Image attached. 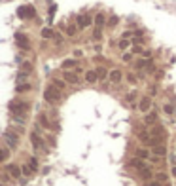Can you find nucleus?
Here are the masks:
<instances>
[{
    "label": "nucleus",
    "mask_w": 176,
    "mask_h": 186,
    "mask_svg": "<svg viewBox=\"0 0 176 186\" xmlns=\"http://www.w3.org/2000/svg\"><path fill=\"white\" fill-rule=\"evenodd\" d=\"M44 99L49 103V105H57V103H61L63 101V95H61V91L57 89V87H53V86H48L44 89Z\"/></svg>",
    "instance_id": "1"
},
{
    "label": "nucleus",
    "mask_w": 176,
    "mask_h": 186,
    "mask_svg": "<svg viewBox=\"0 0 176 186\" xmlns=\"http://www.w3.org/2000/svg\"><path fill=\"white\" fill-rule=\"evenodd\" d=\"M29 103H23V101H12L10 103V112H12V116H23L25 118V114L29 112Z\"/></svg>",
    "instance_id": "2"
},
{
    "label": "nucleus",
    "mask_w": 176,
    "mask_h": 186,
    "mask_svg": "<svg viewBox=\"0 0 176 186\" xmlns=\"http://www.w3.org/2000/svg\"><path fill=\"white\" fill-rule=\"evenodd\" d=\"M4 142H6V146H8V148L15 150V148L19 146V137L15 135V131L8 129V131H4Z\"/></svg>",
    "instance_id": "3"
},
{
    "label": "nucleus",
    "mask_w": 176,
    "mask_h": 186,
    "mask_svg": "<svg viewBox=\"0 0 176 186\" xmlns=\"http://www.w3.org/2000/svg\"><path fill=\"white\" fill-rule=\"evenodd\" d=\"M6 175H10L12 179H19L23 175V169L15 163H10V165H6Z\"/></svg>",
    "instance_id": "4"
},
{
    "label": "nucleus",
    "mask_w": 176,
    "mask_h": 186,
    "mask_svg": "<svg viewBox=\"0 0 176 186\" xmlns=\"http://www.w3.org/2000/svg\"><path fill=\"white\" fill-rule=\"evenodd\" d=\"M30 142H32L34 150L44 148V142H42V139H40V133H38V131H32V133H30Z\"/></svg>",
    "instance_id": "5"
},
{
    "label": "nucleus",
    "mask_w": 176,
    "mask_h": 186,
    "mask_svg": "<svg viewBox=\"0 0 176 186\" xmlns=\"http://www.w3.org/2000/svg\"><path fill=\"white\" fill-rule=\"evenodd\" d=\"M17 15L21 19H25V17H34V8L32 6H23V8H19Z\"/></svg>",
    "instance_id": "6"
},
{
    "label": "nucleus",
    "mask_w": 176,
    "mask_h": 186,
    "mask_svg": "<svg viewBox=\"0 0 176 186\" xmlns=\"http://www.w3.org/2000/svg\"><path fill=\"white\" fill-rule=\"evenodd\" d=\"M15 42H17V46L21 49H29V40H27V36H25L23 32H17V34H15Z\"/></svg>",
    "instance_id": "7"
},
{
    "label": "nucleus",
    "mask_w": 176,
    "mask_h": 186,
    "mask_svg": "<svg viewBox=\"0 0 176 186\" xmlns=\"http://www.w3.org/2000/svg\"><path fill=\"white\" fill-rule=\"evenodd\" d=\"M129 165H131V167H134V169H138V171H144V169H148V165L144 163L140 158H133L131 162H129Z\"/></svg>",
    "instance_id": "8"
},
{
    "label": "nucleus",
    "mask_w": 176,
    "mask_h": 186,
    "mask_svg": "<svg viewBox=\"0 0 176 186\" xmlns=\"http://www.w3.org/2000/svg\"><path fill=\"white\" fill-rule=\"evenodd\" d=\"M91 25V15H78V27L80 29H85V27H89Z\"/></svg>",
    "instance_id": "9"
},
{
    "label": "nucleus",
    "mask_w": 176,
    "mask_h": 186,
    "mask_svg": "<svg viewBox=\"0 0 176 186\" xmlns=\"http://www.w3.org/2000/svg\"><path fill=\"white\" fill-rule=\"evenodd\" d=\"M138 108H140L142 112H150V108H152V99H150V97H142L140 103H138Z\"/></svg>",
    "instance_id": "10"
},
{
    "label": "nucleus",
    "mask_w": 176,
    "mask_h": 186,
    "mask_svg": "<svg viewBox=\"0 0 176 186\" xmlns=\"http://www.w3.org/2000/svg\"><path fill=\"white\" fill-rule=\"evenodd\" d=\"M150 135H152V137H157V139H165L167 133H165V129L161 125H155V127L150 129Z\"/></svg>",
    "instance_id": "11"
},
{
    "label": "nucleus",
    "mask_w": 176,
    "mask_h": 186,
    "mask_svg": "<svg viewBox=\"0 0 176 186\" xmlns=\"http://www.w3.org/2000/svg\"><path fill=\"white\" fill-rule=\"evenodd\" d=\"M63 80L68 82V84H80V80H78V74H74V72H65L63 74Z\"/></svg>",
    "instance_id": "12"
},
{
    "label": "nucleus",
    "mask_w": 176,
    "mask_h": 186,
    "mask_svg": "<svg viewBox=\"0 0 176 186\" xmlns=\"http://www.w3.org/2000/svg\"><path fill=\"white\" fill-rule=\"evenodd\" d=\"M108 76H110V82H114V84H116V82H121V78H123V74H121L120 69H112Z\"/></svg>",
    "instance_id": "13"
},
{
    "label": "nucleus",
    "mask_w": 176,
    "mask_h": 186,
    "mask_svg": "<svg viewBox=\"0 0 176 186\" xmlns=\"http://www.w3.org/2000/svg\"><path fill=\"white\" fill-rule=\"evenodd\" d=\"M38 125H42V127H45V129H49V127L53 129V123L49 122V118L45 116V114H40V116H38Z\"/></svg>",
    "instance_id": "14"
},
{
    "label": "nucleus",
    "mask_w": 176,
    "mask_h": 186,
    "mask_svg": "<svg viewBox=\"0 0 176 186\" xmlns=\"http://www.w3.org/2000/svg\"><path fill=\"white\" fill-rule=\"evenodd\" d=\"M152 154H155L157 158L167 156V146H163V144H159V146H153V148H152Z\"/></svg>",
    "instance_id": "15"
},
{
    "label": "nucleus",
    "mask_w": 176,
    "mask_h": 186,
    "mask_svg": "<svg viewBox=\"0 0 176 186\" xmlns=\"http://www.w3.org/2000/svg\"><path fill=\"white\" fill-rule=\"evenodd\" d=\"M30 76V72H25V70H19L17 76H15V82L17 84H27V78Z\"/></svg>",
    "instance_id": "16"
},
{
    "label": "nucleus",
    "mask_w": 176,
    "mask_h": 186,
    "mask_svg": "<svg viewBox=\"0 0 176 186\" xmlns=\"http://www.w3.org/2000/svg\"><path fill=\"white\" fill-rule=\"evenodd\" d=\"M51 86H53V87H57V89H65V87H66V82L63 80V78H53V80H51Z\"/></svg>",
    "instance_id": "17"
},
{
    "label": "nucleus",
    "mask_w": 176,
    "mask_h": 186,
    "mask_svg": "<svg viewBox=\"0 0 176 186\" xmlns=\"http://www.w3.org/2000/svg\"><path fill=\"white\" fill-rule=\"evenodd\" d=\"M155 122H157V114H155V112H148L146 118H144V123H146V125H152Z\"/></svg>",
    "instance_id": "18"
},
{
    "label": "nucleus",
    "mask_w": 176,
    "mask_h": 186,
    "mask_svg": "<svg viewBox=\"0 0 176 186\" xmlns=\"http://www.w3.org/2000/svg\"><path fill=\"white\" fill-rule=\"evenodd\" d=\"M85 80L89 82V84H95V82L99 80V74H97L95 70H89V72H85Z\"/></svg>",
    "instance_id": "19"
},
{
    "label": "nucleus",
    "mask_w": 176,
    "mask_h": 186,
    "mask_svg": "<svg viewBox=\"0 0 176 186\" xmlns=\"http://www.w3.org/2000/svg\"><path fill=\"white\" fill-rule=\"evenodd\" d=\"M104 21H106V19H104V13H97V15H95V25H97V29H102V27H104Z\"/></svg>",
    "instance_id": "20"
},
{
    "label": "nucleus",
    "mask_w": 176,
    "mask_h": 186,
    "mask_svg": "<svg viewBox=\"0 0 176 186\" xmlns=\"http://www.w3.org/2000/svg\"><path fill=\"white\" fill-rule=\"evenodd\" d=\"M163 112H165V114H167V116H174V106L172 105H167V103H165V105H163Z\"/></svg>",
    "instance_id": "21"
},
{
    "label": "nucleus",
    "mask_w": 176,
    "mask_h": 186,
    "mask_svg": "<svg viewBox=\"0 0 176 186\" xmlns=\"http://www.w3.org/2000/svg\"><path fill=\"white\" fill-rule=\"evenodd\" d=\"M30 89V84H19L15 86V93H23V91H29Z\"/></svg>",
    "instance_id": "22"
},
{
    "label": "nucleus",
    "mask_w": 176,
    "mask_h": 186,
    "mask_svg": "<svg viewBox=\"0 0 176 186\" xmlns=\"http://www.w3.org/2000/svg\"><path fill=\"white\" fill-rule=\"evenodd\" d=\"M0 156H2V162H6V159L10 158V148L6 146V144H4V146H2V150H0Z\"/></svg>",
    "instance_id": "23"
},
{
    "label": "nucleus",
    "mask_w": 176,
    "mask_h": 186,
    "mask_svg": "<svg viewBox=\"0 0 176 186\" xmlns=\"http://www.w3.org/2000/svg\"><path fill=\"white\" fill-rule=\"evenodd\" d=\"M140 177L142 179H146V182H148V180H152V169H144V171H140Z\"/></svg>",
    "instance_id": "24"
},
{
    "label": "nucleus",
    "mask_w": 176,
    "mask_h": 186,
    "mask_svg": "<svg viewBox=\"0 0 176 186\" xmlns=\"http://www.w3.org/2000/svg\"><path fill=\"white\" fill-rule=\"evenodd\" d=\"M70 66H76V59H66L63 61V69H70ZM78 69V66H76Z\"/></svg>",
    "instance_id": "25"
},
{
    "label": "nucleus",
    "mask_w": 176,
    "mask_h": 186,
    "mask_svg": "<svg viewBox=\"0 0 176 186\" xmlns=\"http://www.w3.org/2000/svg\"><path fill=\"white\" fill-rule=\"evenodd\" d=\"M95 72L99 74V78H106V66H97Z\"/></svg>",
    "instance_id": "26"
},
{
    "label": "nucleus",
    "mask_w": 176,
    "mask_h": 186,
    "mask_svg": "<svg viewBox=\"0 0 176 186\" xmlns=\"http://www.w3.org/2000/svg\"><path fill=\"white\" fill-rule=\"evenodd\" d=\"M136 158H140V159H148L150 158V154H148V150H136Z\"/></svg>",
    "instance_id": "27"
},
{
    "label": "nucleus",
    "mask_w": 176,
    "mask_h": 186,
    "mask_svg": "<svg viewBox=\"0 0 176 186\" xmlns=\"http://www.w3.org/2000/svg\"><path fill=\"white\" fill-rule=\"evenodd\" d=\"M129 44H131V42H129L127 38H121L120 42H117V46H120V49H127V48H129Z\"/></svg>",
    "instance_id": "28"
},
{
    "label": "nucleus",
    "mask_w": 176,
    "mask_h": 186,
    "mask_svg": "<svg viewBox=\"0 0 176 186\" xmlns=\"http://www.w3.org/2000/svg\"><path fill=\"white\" fill-rule=\"evenodd\" d=\"M53 32H51V29H42V38H53Z\"/></svg>",
    "instance_id": "29"
},
{
    "label": "nucleus",
    "mask_w": 176,
    "mask_h": 186,
    "mask_svg": "<svg viewBox=\"0 0 176 186\" xmlns=\"http://www.w3.org/2000/svg\"><path fill=\"white\" fill-rule=\"evenodd\" d=\"M23 175L25 177H30V175H32V167H30V165H23Z\"/></svg>",
    "instance_id": "30"
},
{
    "label": "nucleus",
    "mask_w": 176,
    "mask_h": 186,
    "mask_svg": "<svg viewBox=\"0 0 176 186\" xmlns=\"http://www.w3.org/2000/svg\"><path fill=\"white\" fill-rule=\"evenodd\" d=\"M144 66H152V61H150V59H142V61H138V69H144Z\"/></svg>",
    "instance_id": "31"
},
{
    "label": "nucleus",
    "mask_w": 176,
    "mask_h": 186,
    "mask_svg": "<svg viewBox=\"0 0 176 186\" xmlns=\"http://www.w3.org/2000/svg\"><path fill=\"white\" fill-rule=\"evenodd\" d=\"M157 180H159V182H167V180H169V175L167 173H157Z\"/></svg>",
    "instance_id": "32"
},
{
    "label": "nucleus",
    "mask_w": 176,
    "mask_h": 186,
    "mask_svg": "<svg viewBox=\"0 0 176 186\" xmlns=\"http://www.w3.org/2000/svg\"><path fill=\"white\" fill-rule=\"evenodd\" d=\"M117 23H120V17H117V15H112V17H110V23H108V25H110V27H116Z\"/></svg>",
    "instance_id": "33"
},
{
    "label": "nucleus",
    "mask_w": 176,
    "mask_h": 186,
    "mask_svg": "<svg viewBox=\"0 0 176 186\" xmlns=\"http://www.w3.org/2000/svg\"><path fill=\"white\" fill-rule=\"evenodd\" d=\"M134 99H136V91L127 93V103H134Z\"/></svg>",
    "instance_id": "34"
},
{
    "label": "nucleus",
    "mask_w": 176,
    "mask_h": 186,
    "mask_svg": "<svg viewBox=\"0 0 176 186\" xmlns=\"http://www.w3.org/2000/svg\"><path fill=\"white\" fill-rule=\"evenodd\" d=\"M21 70H25V72H32V65H30V63H23V65H21Z\"/></svg>",
    "instance_id": "35"
},
{
    "label": "nucleus",
    "mask_w": 176,
    "mask_h": 186,
    "mask_svg": "<svg viewBox=\"0 0 176 186\" xmlns=\"http://www.w3.org/2000/svg\"><path fill=\"white\" fill-rule=\"evenodd\" d=\"M29 165H30V167H32V171H34V169H38V159H36V158H30Z\"/></svg>",
    "instance_id": "36"
},
{
    "label": "nucleus",
    "mask_w": 176,
    "mask_h": 186,
    "mask_svg": "<svg viewBox=\"0 0 176 186\" xmlns=\"http://www.w3.org/2000/svg\"><path fill=\"white\" fill-rule=\"evenodd\" d=\"M100 36H102L100 29H95V30H93V38H95V40H100Z\"/></svg>",
    "instance_id": "37"
},
{
    "label": "nucleus",
    "mask_w": 176,
    "mask_h": 186,
    "mask_svg": "<svg viewBox=\"0 0 176 186\" xmlns=\"http://www.w3.org/2000/svg\"><path fill=\"white\" fill-rule=\"evenodd\" d=\"M53 38H55V44H57V46H59V44H63V42H65V40H63V34H55V36H53Z\"/></svg>",
    "instance_id": "38"
},
{
    "label": "nucleus",
    "mask_w": 176,
    "mask_h": 186,
    "mask_svg": "<svg viewBox=\"0 0 176 186\" xmlns=\"http://www.w3.org/2000/svg\"><path fill=\"white\" fill-rule=\"evenodd\" d=\"M144 186H163V184L159 182V180H148V182L144 184Z\"/></svg>",
    "instance_id": "39"
},
{
    "label": "nucleus",
    "mask_w": 176,
    "mask_h": 186,
    "mask_svg": "<svg viewBox=\"0 0 176 186\" xmlns=\"http://www.w3.org/2000/svg\"><path fill=\"white\" fill-rule=\"evenodd\" d=\"M142 42H144V38H140V36H136V34H134V38H133V44L136 46V44H142Z\"/></svg>",
    "instance_id": "40"
},
{
    "label": "nucleus",
    "mask_w": 176,
    "mask_h": 186,
    "mask_svg": "<svg viewBox=\"0 0 176 186\" xmlns=\"http://www.w3.org/2000/svg\"><path fill=\"white\" fill-rule=\"evenodd\" d=\"M72 55H74V59L76 57H81V55H84V51H81V49H74V51H72Z\"/></svg>",
    "instance_id": "41"
},
{
    "label": "nucleus",
    "mask_w": 176,
    "mask_h": 186,
    "mask_svg": "<svg viewBox=\"0 0 176 186\" xmlns=\"http://www.w3.org/2000/svg\"><path fill=\"white\" fill-rule=\"evenodd\" d=\"M133 53H144V49L140 48V46H134V48H133Z\"/></svg>",
    "instance_id": "42"
},
{
    "label": "nucleus",
    "mask_w": 176,
    "mask_h": 186,
    "mask_svg": "<svg viewBox=\"0 0 176 186\" xmlns=\"http://www.w3.org/2000/svg\"><path fill=\"white\" fill-rule=\"evenodd\" d=\"M142 57H144V59H150V57H152V51H150V49H144Z\"/></svg>",
    "instance_id": "43"
},
{
    "label": "nucleus",
    "mask_w": 176,
    "mask_h": 186,
    "mask_svg": "<svg viewBox=\"0 0 176 186\" xmlns=\"http://www.w3.org/2000/svg\"><path fill=\"white\" fill-rule=\"evenodd\" d=\"M148 91L152 93V95H155V93H157V87H155V86H148Z\"/></svg>",
    "instance_id": "44"
},
{
    "label": "nucleus",
    "mask_w": 176,
    "mask_h": 186,
    "mask_svg": "<svg viewBox=\"0 0 176 186\" xmlns=\"http://www.w3.org/2000/svg\"><path fill=\"white\" fill-rule=\"evenodd\" d=\"M66 32H68V36H74L76 34V29L74 27H68V29H66Z\"/></svg>",
    "instance_id": "45"
},
{
    "label": "nucleus",
    "mask_w": 176,
    "mask_h": 186,
    "mask_svg": "<svg viewBox=\"0 0 176 186\" xmlns=\"http://www.w3.org/2000/svg\"><path fill=\"white\" fill-rule=\"evenodd\" d=\"M131 59H133V53H125V55H123V61H127V63H129Z\"/></svg>",
    "instance_id": "46"
},
{
    "label": "nucleus",
    "mask_w": 176,
    "mask_h": 186,
    "mask_svg": "<svg viewBox=\"0 0 176 186\" xmlns=\"http://www.w3.org/2000/svg\"><path fill=\"white\" fill-rule=\"evenodd\" d=\"M170 173H172V177H176V165L172 167V171H170Z\"/></svg>",
    "instance_id": "47"
},
{
    "label": "nucleus",
    "mask_w": 176,
    "mask_h": 186,
    "mask_svg": "<svg viewBox=\"0 0 176 186\" xmlns=\"http://www.w3.org/2000/svg\"><path fill=\"white\" fill-rule=\"evenodd\" d=\"M172 163H174V165H176V158H172Z\"/></svg>",
    "instance_id": "48"
}]
</instances>
